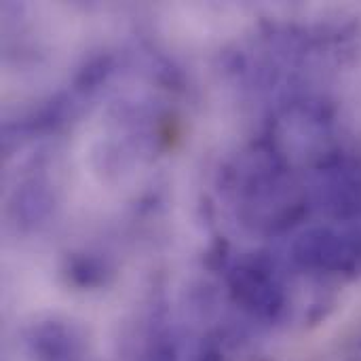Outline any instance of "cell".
<instances>
[{
	"instance_id": "3957f363",
	"label": "cell",
	"mask_w": 361,
	"mask_h": 361,
	"mask_svg": "<svg viewBox=\"0 0 361 361\" xmlns=\"http://www.w3.org/2000/svg\"><path fill=\"white\" fill-rule=\"evenodd\" d=\"M199 361H220V355L218 353H205Z\"/></svg>"
},
{
	"instance_id": "7a4b0ae2",
	"label": "cell",
	"mask_w": 361,
	"mask_h": 361,
	"mask_svg": "<svg viewBox=\"0 0 361 361\" xmlns=\"http://www.w3.org/2000/svg\"><path fill=\"white\" fill-rule=\"evenodd\" d=\"M148 361H176V353L169 347H161V349H154L150 353Z\"/></svg>"
},
{
	"instance_id": "6da1fadb",
	"label": "cell",
	"mask_w": 361,
	"mask_h": 361,
	"mask_svg": "<svg viewBox=\"0 0 361 361\" xmlns=\"http://www.w3.org/2000/svg\"><path fill=\"white\" fill-rule=\"evenodd\" d=\"M298 260L311 267L324 269H345L357 258V245L345 237L328 231H317L307 235L296 247Z\"/></svg>"
}]
</instances>
